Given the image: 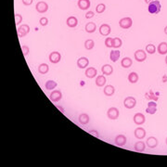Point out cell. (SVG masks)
I'll return each mask as SVG.
<instances>
[{
  "label": "cell",
  "mask_w": 167,
  "mask_h": 167,
  "mask_svg": "<svg viewBox=\"0 0 167 167\" xmlns=\"http://www.w3.org/2000/svg\"><path fill=\"white\" fill-rule=\"evenodd\" d=\"M157 51L161 55H165L167 54V43L166 42H161L159 44L158 48H157Z\"/></svg>",
  "instance_id": "obj_24"
},
{
  "label": "cell",
  "mask_w": 167,
  "mask_h": 167,
  "mask_svg": "<svg viewBox=\"0 0 167 167\" xmlns=\"http://www.w3.org/2000/svg\"><path fill=\"white\" fill-rule=\"evenodd\" d=\"M134 58L138 62H143L147 59V53L143 49H138L134 54Z\"/></svg>",
  "instance_id": "obj_3"
},
{
  "label": "cell",
  "mask_w": 167,
  "mask_h": 167,
  "mask_svg": "<svg viewBox=\"0 0 167 167\" xmlns=\"http://www.w3.org/2000/svg\"><path fill=\"white\" fill-rule=\"evenodd\" d=\"M39 23L41 26H47L48 23V19L47 17H42L39 20Z\"/></svg>",
  "instance_id": "obj_38"
},
{
  "label": "cell",
  "mask_w": 167,
  "mask_h": 167,
  "mask_svg": "<svg viewBox=\"0 0 167 167\" xmlns=\"http://www.w3.org/2000/svg\"><path fill=\"white\" fill-rule=\"evenodd\" d=\"M132 25H133V20L130 17H124L119 21V26L124 30H127L131 28Z\"/></svg>",
  "instance_id": "obj_2"
},
{
  "label": "cell",
  "mask_w": 167,
  "mask_h": 167,
  "mask_svg": "<svg viewBox=\"0 0 167 167\" xmlns=\"http://www.w3.org/2000/svg\"><path fill=\"white\" fill-rule=\"evenodd\" d=\"M49 72V66L47 63H41L38 66V73L41 74H47Z\"/></svg>",
  "instance_id": "obj_29"
},
{
  "label": "cell",
  "mask_w": 167,
  "mask_h": 167,
  "mask_svg": "<svg viewBox=\"0 0 167 167\" xmlns=\"http://www.w3.org/2000/svg\"><path fill=\"white\" fill-rule=\"evenodd\" d=\"M148 106L149 107H157V103L155 102V101H150V102L148 103Z\"/></svg>",
  "instance_id": "obj_43"
},
{
  "label": "cell",
  "mask_w": 167,
  "mask_h": 167,
  "mask_svg": "<svg viewBox=\"0 0 167 167\" xmlns=\"http://www.w3.org/2000/svg\"><path fill=\"white\" fill-rule=\"evenodd\" d=\"M22 53H23V56L24 57H27L29 52H30V48L27 45H22Z\"/></svg>",
  "instance_id": "obj_39"
},
{
  "label": "cell",
  "mask_w": 167,
  "mask_h": 167,
  "mask_svg": "<svg viewBox=\"0 0 167 167\" xmlns=\"http://www.w3.org/2000/svg\"><path fill=\"white\" fill-rule=\"evenodd\" d=\"M146 145L148 146L150 149H155L156 147L158 146V139L154 138V136H150V138H147Z\"/></svg>",
  "instance_id": "obj_16"
},
{
  "label": "cell",
  "mask_w": 167,
  "mask_h": 167,
  "mask_svg": "<svg viewBox=\"0 0 167 167\" xmlns=\"http://www.w3.org/2000/svg\"><path fill=\"white\" fill-rule=\"evenodd\" d=\"M164 34L167 35V26H165V27H164Z\"/></svg>",
  "instance_id": "obj_46"
},
{
  "label": "cell",
  "mask_w": 167,
  "mask_h": 167,
  "mask_svg": "<svg viewBox=\"0 0 167 167\" xmlns=\"http://www.w3.org/2000/svg\"><path fill=\"white\" fill-rule=\"evenodd\" d=\"M89 134L90 135H92L94 136H96V138H99V133H98V131H96V130H90L89 131Z\"/></svg>",
  "instance_id": "obj_42"
},
{
  "label": "cell",
  "mask_w": 167,
  "mask_h": 167,
  "mask_svg": "<svg viewBox=\"0 0 167 167\" xmlns=\"http://www.w3.org/2000/svg\"><path fill=\"white\" fill-rule=\"evenodd\" d=\"M49 61L53 63V64H56V63H59L60 61V59H61V55H60L59 52L58 51H53L49 54Z\"/></svg>",
  "instance_id": "obj_10"
},
{
  "label": "cell",
  "mask_w": 167,
  "mask_h": 167,
  "mask_svg": "<svg viewBox=\"0 0 167 167\" xmlns=\"http://www.w3.org/2000/svg\"><path fill=\"white\" fill-rule=\"evenodd\" d=\"M105 45L107 48H112V38H110V37H107L105 39V42H104Z\"/></svg>",
  "instance_id": "obj_37"
},
{
  "label": "cell",
  "mask_w": 167,
  "mask_h": 167,
  "mask_svg": "<svg viewBox=\"0 0 167 167\" xmlns=\"http://www.w3.org/2000/svg\"><path fill=\"white\" fill-rule=\"evenodd\" d=\"M78 121H79V123L81 124H83V125L87 124L89 123V121H90L89 115L87 114V113H81L79 115V117H78Z\"/></svg>",
  "instance_id": "obj_22"
},
{
  "label": "cell",
  "mask_w": 167,
  "mask_h": 167,
  "mask_svg": "<svg viewBox=\"0 0 167 167\" xmlns=\"http://www.w3.org/2000/svg\"><path fill=\"white\" fill-rule=\"evenodd\" d=\"M157 111V107H147L146 108V112L149 114H155Z\"/></svg>",
  "instance_id": "obj_36"
},
{
  "label": "cell",
  "mask_w": 167,
  "mask_h": 167,
  "mask_svg": "<svg viewBox=\"0 0 167 167\" xmlns=\"http://www.w3.org/2000/svg\"><path fill=\"white\" fill-rule=\"evenodd\" d=\"M57 108H58L60 111H61V112H64V109H63L62 107H60V106H57Z\"/></svg>",
  "instance_id": "obj_44"
},
{
  "label": "cell",
  "mask_w": 167,
  "mask_h": 167,
  "mask_svg": "<svg viewBox=\"0 0 167 167\" xmlns=\"http://www.w3.org/2000/svg\"><path fill=\"white\" fill-rule=\"evenodd\" d=\"M134 135L138 139H143L147 134H146V130L143 127H138L135 129Z\"/></svg>",
  "instance_id": "obj_17"
},
{
  "label": "cell",
  "mask_w": 167,
  "mask_h": 167,
  "mask_svg": "<svg viewBox=\"0 0 167 167\" xmlns=\"http://www.w3.org/2000/svg\"><path fill=\"white\" fill-rule=\"evenodd\" d=\"M161 9V5L158 0H153V1H151L148 5V11L152 15L160 13Z\"/></svg>",
  "instance_id": "obj_1"
},
{
  "label": "cell",
  "mask_w": 167,
  "mask_h": 167,
  "mask_svg": "<svg viewBox=\"0 0 167 167\" xmlns=\"http://www.w3.org/2000/svg\"><path fill=\"white\" fill-rule=\"evenodd\" d=\"M103 92H104L105 96H107V97H111V96H113L115 93V87L111 85H108L104 87Z\"/></svg>",
  "instance_id": "obj_20"
},
{
  "label": "cell",
  "mask_w": 167,
  "mask_h": 167,
  "mask_svg": "<svg viewBox=\"0 0 167 167\" xmlns=\"http://www.w3.org/2000/svg\"><path fill=\"white\" fill-rule=\"evenodd\" d=\"M35 9L39 13H45L48 10V5L45 1H40L35 5Z\"/></svg>",
  "instance_id": "obj_9"
},
{
  "label": "cell",
  "mask_w": 167,
  "mask_h": 167,
  "mask_svg": "<svg viewBox=\"0 0 167 167\" xmlns=\"http://www.w3.org/2000/svg\"><path fill=\"white\" fill-rule=\"evenodd\" d=\"M122 45H123V41H122V39L119 38V37H114L112 38V48H119L122 47Z\"/></svg>",
  "instance_id": "obj_31"
},
{
  "label": "cell",
  "mask_w": 167,
  "mask_h": 167,
  "mask_svg": "<svg viewBox=\"0 0 167 167\" xmlns=\"http://www.w3.org/2000/svg\"><path fill=\"white\" fill-rule=\"evenodd\" d=\"M132 64H133V60L128 57H125L121 60V65H122L123 68L127 69V68L132 66Z\"/></svg>",
  "instance_id": "obj_26"
},
{
  "label": "cell",
  "mask_w": 167,
  "mask_h": 167,
  "mask_svg": "<svg viewBox=\"0 0 167 167\" xmlns=\"http://www.w3.org/2000/svg\"><path fill=\"white\" fill-rule=\"evenodd\" d=\"M119 115H120L119 110L115 107L110 108L107 111V116H108V118L110 120H117L119 118Z\"/></svg>",
  "instance_id": "obj_7"
},
{
  "label": "cell",
  "mask_w": 167,
  "mask_h": 167,
  "mask_svg": "<svg viewBox=\"0 0 167 167\" xmlns=\"http://www.w3.org/2000/svg\"><path fill=\"white\" fill-rule=\"evenodd\" d=\"M101 72H102V73L104 75H107V76H109V75H110L111 73H113V68L110 64H104L103 66L101 67Z\"/></svg>",
  "instance_id": "obj_21"
},
{
  "label": "cell",
  "mask_w": 167,
  "mask_h": 167,
  "mask_svg": "<svg viewBox=\"0 0 167 167\" xmlns=\"http://www.w3.org/2000/svg\"><path fill=\"white\" fill-rule=\"evenodd\" d=\"M66 24L68 25V27L70 28H75L78 24V20L76 17L74 16H71L66 20Z\"/></svg>",
  "instance_id": "obj_19"
},
{
  "label": "cell",
  "mask_w": 167,
  "mask_h": 167,
  "mask_svg": "<svg viewBox=\"0 0 167 167\" xmlns=\"http://www.w3.org/2000/svg\"><path fill=\"white\" fill-rule=\"evenodd\" d=\"M165 142H166V145H167V138H166V139H165Z\"/></svg>",
  "instance_id": "obj_48"
},
{
  "label": "cell",
  "mask_w": 167,
  "mask_h": 167,
  "mask_svg": "<svg viewBox=\"0 0 167 167\" xmlns=\"http://www.w3.org/2000/svg\"><path fill=\"white\" fill-rule=\"evenodd\" d=\"M58 87V83L53 80H48L45 85V87L47 90H53Z\"/></svg>",
  "instance_id": "obj_28"
},
{
  "label": "cell",
  "mask_w": 167,
  "mask_h": 167,
  "mask_svg": "<svg viewBox=\"0 0 167 167\" xmlns=\"http://www.w3.org/2000/svg\"><path fill=\"white\" fill-rule=\"evenodd\" d=\"M105 84H106V77L104 74L97 76V78H96V85H97V87H102L105 85Z\"/></svg>",
  "instance_id": "obj_27"
},
{
  "label": "cell",
  "mask_w": 167,
  "mask_h": 167,
  "mask_svg": "<svg viewBox=\"0 0 167 167\" xmlns=\"http://www.w3.org/2000/svg\"><path fill=\"white\" fill-rule=\"evenodd\" d=\"M120 56H121V52L118 49H112L110 52V59L112 62H116L120 59Z\"/></svg>",
  "instance_id": "obj_18"
},
{
  "label": "cell",
  "mask_w": 167,
  "mask_h": 167,
  "mask_svg": "<svg viewBox=\"0 0 167 167\" xmlns=\"http://www.w3.org/2000/svg\"><path fill=\"white\" fill-rule=\"evenodd\" d=\"M77 6L81 10H87L91 6L90 0H78Z\"/></svg>",
  "instance_id": "obj_14"
},
{
  "label": "cell",
  "mask_w": 167,
  "mask_h": 167,
  "mask_svg": "<svg viewBox=\"0 0 167 167\" xmlns=\"http://www.w3.org/2000/svg\"><path fill=\"white\" fill-rule=\"evenodd\" d=\"M89 64V59L87 57H81L77 60V67L79 69H85L87 68Z\"/></svg>",
  "instance_id": "obj_12"
},
{
  "label": "cell",
  "mask_w": 167,
  "mask_h": 167,
  "mask_svg": "<svg viewBox=\"0 0 167 167\" xmlns=\"http://www.w3.org/2000/svg\"><path fill=\"white\" fill-rule=\"evenodd\" d=\"M85 30L88 34H93L97 30V25L95 22H87L85 26Z\"/></svg>",
  "instance_id": "obj_23"
},
{
  "label": "cell",
  "mask_w": 167,
  "mask_h": 167,
  "mask_svg": "<svg viewBox=\"0 0 167 167\" xmlns=\"http://www.w3.org/2000/svg\"><path fill=\"white\" fill-rule=\"evenodd\" d=\"M17 30H18V36L20 38H22V37L26 36L30 33V26L28 24H22Z\"/></svg>",
  "instance_id": "obj_5"
},
{
  "label": "cell",
  "mask_w": 167,
  "mask_h": 167,
  "mask_svg": "<svg viewBox=\"0 0 167 167\" xmlns=\"http://www.w3.org/2000/svg\"><path fill=\"white\" fill-rule=\"evenodd\" d=\"M114 141H115V144L118 147H124L126 144L127 138H126V136L124 135H118V136H116Z\"/></svg>",
  "instance_id": "obj_13"
},
{
  "label": "cell",
  "mask_w": 167,
  "mask_h": 167,
  "mask_svg": "<svg viewBox=\"0 0 167 167\" xmlns=\"http://www.w3.org/2000/svg\"><path fill=\"white\" fill-rule=\"evenodd\" d=\"M134 149L136 151H138V152H143V151L146 150V144L143 142V141H138V142L135 144Z\"/></svg>",
  "instance_id": "obj_25"
},
{
  "label": "cell",
  "mask_w": 167,
  "mask_h": 167,
  "mask_svg": "<svg viewBox=\"0 0 167 167\" xmlns=\"http://www.w3.org/2000/svg\"><path fill=\"white\" fill-rule=\"evenodd\" d=\"M156 47L153 44H149L146 45V52H148L149 54H154L156 52Z\"/></svg>",
  "instance_id": "obj_33"
},
{
  "label": "cell",
  "mask_w": 167,
  "mask_h": 167,
  "mask_svg": "<svg viewBox=\"0 0 167 167\" xmlns=\"http://www.w3.org/2000/svg\"><path fill=\"white\" fill-rule=\"evenodd\" d=\"M14 18H15V23H16L17 26L20 23H22V16L21 14H15L14 15Z\"/></svg>",
  "instance_id": "obj_35"
},
{
  "label": "cell",
  "mask_w": 167,
  "mask_h": 167,
  "mask_svg": "<svg viewBox=\"0 0 167 167\" xmlns=\"http://www.w3.org/2000/svg\"><path fill=\"white\" fill-rule=\"evenodd\" d=\"M99 31V34L102 35V36H108V35L111 32V28H110V26L109 24L103 23V24L100 25Z\"/></svg>",
  "instance_id": "obj_11"
},
{
  "label": "cell",
  "mask_w": 167,
  "mask_h": 167,
  "mask_svg": "<svg viewBox=\"0 0 167 167\" xmlns=\"http://www.w3.org/2000/svg\"><path fill=\"white\" fill-rule=\"evenodd\" d=\"M165 63L167 64V56H166V58H165Z\"/></svg>",
  "instance_id": "obj_47"
},
{
  "label": "cell",
  "mask_w": 167,
  "mask_h": 167,
  "mask_svg": "<svg viewBox=\"0 0 167 167\" xmlns=\"http://www.w3.org/2000/svg\"><path fill=\"white\" fill-rule=\"evenodd\" d=\"M85 76H87V78L89 79H92V78H95L96 76H97V74H98V71L96 68L94 67H88L87 68V70H85Z\"/></svg>",
  "instance_id": "obj_15"
},
{
  "label": "cell",
  "mask_w": 167,
  "mask_h": 167,
  "mask_svg": "<svg viewBox=\"0 0 167 167\" xmlns=\"http://www.w3.org/2000/svg\"><path fill=\"white\" fill-rule=\"evenodd\" d=\"M61 98H62V93L60 90H53L49 95V99L54 103L59 102L61 99Z\"/></svg>",
  "instance_id": "obj_6"
},
{
  "label": "cell",
  "mask_w": 167,
  "mask_h": 167,
  "mask_svg": "<svg viewBox=\"0 0 167 167\" xmlns=\"http://www.w3.org/2000/svg\"><path fill=\"white\" fill-rule=\"evenodd\" d=\"M105 10H106V5L103 4V3L99 4L97 6V8H96V11H97V13H99V14L103 13Z\"/></svg>",
  "instance_id": "obj_34"
},
{
  "label": "cell",
  "mask_w": 167,
  "mask_h": 167,
  "mask_svg": "<svg viewBox=\"0 0 167 167\" xmlns=\"http://www.w3.org/2000/svg\"><path fill=\"white\" fill-rule=\"evenodd\" d=\"M136 105V99L134 97H126L124 100V106L126 109H134Z\"/></svg>",
  "instance_id": "obj_4"
},
{
  "label": "cell",
  "mask_w": 167,
  "mask_h": 167,
  "mask_svg": "<svg viewBox=\"0 0 167 167\" xmlns=\"http://www.w3.org/2000/svg\"><path fill=\"white\" fill-rule=\"evenodd\" d=\"M22 4L24 6H30V5L33 4V1L34 0H22Z\"/></svg>",
  "instance_id": "obj_41"
},
{
  "label": "cell",
  "mask_w": 167,
  "mask_h": 167,
  "mask_svg": "<svg viewBox=\"0 0 167 167\" xmlns=\"http://www.w3.org/2000/svg\"><path fill=\"white\" fill-rule=\"evenodd\" d=\"M94 47H95V42L93 41L92 39L85 40V49L91 50L92 48H94Z\"/></svg>",
  "instance_id": "obj_32"
},
{
  "label": "cell",
  "mask_w": 167,
  "mask_h": 167,
  "mask_svg": "<svg viewBox=\"0 0 167 167\" xmlns=\"http://www.w3.org/2000/svg\"><path fill=\"white\" fill-rule=\"evenodd\" d=\"M133 120H134V123L136 125H142L146 122V117H145V115L143 113L138 112V113H136L134 115Z\"/></svg>",
  "instance_id": "obj_8"
},
{
  "label": "cell",
  "mask_w": 167,
  "mask_h": 167,
  "mask_svg": "<svg viewBox=\"0 0 167 167\" xmlns=\"http://www.w3.org/2000/svg\"><path fill=\"white\" fill-rule=\"evenodd\" d=\"M94 16H95V13H94L93 11H91V10L87 11V13H85V19H87V20H89V19H92Z\"/></svg>",
  "instance_id": "obj_40"
},
{
  "label": "cell",
  "mask_w": 167,
  "mask_h": 167,
  "mask_svg": "<svg viewBox=\"0 0 167 167\" xmlns=\"http://www.w3.org/2000/svg\"><path fill=\"white\" fill-rule=\"evenodd\" d=\"M144 1H145L146 4H148V5H149L151 1H153V0H144Z\"/></svg>",
  "instance_id": "obj_45"
},
{
  "label": "cell",
  "mask_w": 167,
  "mask_h": 167,
  "mask_svg": "<svg viewBox=\"0 0 167 167\" xmlns=\"http://www.w3.org/2000/svg\"><path fill=\"white\" fill-rule=\"evenodd\" d=\"M138 79H139L138 74L135 72H132L128 74V81L131 84H136L138 81Z\"/></svg>",
  "instance_id": "obj_30"
}]
</instances>
